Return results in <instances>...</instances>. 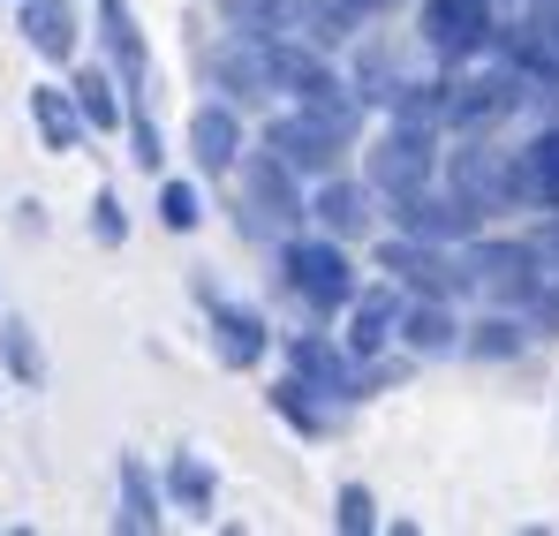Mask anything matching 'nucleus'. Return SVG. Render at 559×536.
Segmentation results:
<instances>
[{"label": "nucleus", "instance_id": "9d476101", "mask_svg": "<svg viewBox=\"0 0 559 536\" xmlns=\"http://www.w3.org/2000/svg\"><path fill=\"white\" fill-rule=\"evenodd\" d=\"M378 265L401 272V279H408V287H424V295H439V302H447V295H462V279H468L462 265H447V258H439L431 242H416V235L385 242V250H378Z\"/></svg>", "mask_w": 559, "mask_h": 536}, {"label": "nucleus", "instance_id": "c9c22d12", "mask_svg": "<svg viewBox=\"0 0 559 536\" xmlns=\"http://www.w3.org/2000/svg\"><path fill=\"white\" fill-rule=\"evenodd\" d=\"M545 38H552V46H559V15H552V23H545Z\"/></svg>", "mask_w": 559, "mask_h": 536}, {"label": "nucleus", "instance_id": "4be33fe9", "mask_svg": "<svg viewBox=\"0 0 559 536\" xmlns=\"http://www.w3.org/2000/svg\"><path fill=\"white\" fill-rule=\"evenodd\" d=\"M167 499H175L182 514H212L219 484H212V468H204L197 453H175V461H167Z\"/></svg>", "mask_w": 559, "mask_h": 536}, {"label": "nucleus", "instance_id": "f704fd0d", "mask_svg": "<svg viewBox=\"0 0 559 536\" xmlns=\"http://www.w3.org/2000/svg\"><path fill=\"white\" fill-rule=\"evenodd\" d=\"M545 250H552V258H559V219H552V227H545Z\"/></svg>", "mask_w": 559, "mask_h": 536}, {"label": "nucleus", "instance_id": "e433bc0d", "mask_svg": "<svg viewBox=\"0 0 559 536\" xmlns=\"http://www.w3.org/2000/svg\"><path fill=\"white\" fill-rule=\"evenodd\" d=\"M98 8H121V0H98Z\"/></svg>", "mask_w": 559, "mask_h": 536}, {"label": "nucleus", "instance_id": "72a5a7b5", "mask_svg": "<svg viewBox=\"0 0 559 536\" xmlns=\"http://www.w3.org/2000/svg\"><path fill=\"white\" fill-rule=\"evenodd\" d=\"M341 8H348V15H378L385 0H341Z\"/></svg>", "mask_w": 559, "mask_h": 536}, {"label": "nucleus", "instance_id": "f8f14e48", "mask_svg": "<svg viewBox=\"0 0 559 536\" xmlns=\"http://www.w3.org/2000/svg\"><path fill=\"white\" fill-rule=\"evenodd\" d=\"M393 341H408V356H454L462 348V325H454V310L439 295H424V302H401Z\"/></svg>", "mask_w": 559, "mask_h": 536}, {"label": "nucleus", "instance_id": "f257e3e1", "mask_svg": "<svg viewBox=\"0 0 559 536\" xmlns=\"http://www.w3.org/2000/svg\"><path fill=\"white\" fill-rule=\"evenodd\" d=\"M265 152H280V167L287 175H341V152H348V129L341 121H325V114H310V106H295V114H280L273 129H265Z\"/></svg>", "mask_w": 559, "mask_h": 536}, {"label": "nucleus", "instance_id": "9b49d317", "mask_svg": "<svg viewBox=\"0 0 559 536\" xmlns=\"http://www.w3.org/2000/svg\"><path fill=\"white\" fill-rule=\"evenodd\" d=\"M242 189L258 196L265 219H302V175H287L280 152H242Z\"/></svg>", "mask_w": 559, "mask_h": 536}, {"label": "nucleus", "instance_id": "1a4fd4ad", "mask_svg": "<svg viewBox=\"0 0 559 536\" xmlns=\"http://www.w3.org/2000/svg\"><path fill=\"white\" fill-rule=\"evenodd\" d=\"M287 370H295V385H310V393H325V401H348V393H356L348 356H341L333 341H318V333H295V341H287Z\"/></svg>", "mask_w": 559, "mask_h": 536}, {"label": "nucleus", "instance_id": "c85d7f7f", "mask_svg": "<svg viewBox=\"0 0 559 536\" xmlns=\"http://www.w3.org/2000/svg\"><path fill=\"white\" fill-rule=\"evenodd\" d=\"M393 91H401V84H393V61H385V53L371 46V53L356 61V106H385Z\"/></svg>", "mask_w": 559, "mask_h": 536}, {"label": "nucleus", "instance_id": "bb28decb", "mask_svg": "<svg viewBox=\"0 0 559 536\" xmlns=\"http://www.w3.org/2000/svg\"><path fill=\"white\" fill-rule=\"evenodd\" d=\"M69 98H76V114H84V129H121V98H114V84H106L98 69H84V76L69 84Z\"/></svg>", "mask_w": 559, "mask_h": 536}, {"label": "nucleus", "instance_id": "cd10ccee", "mask_svg": "<svg viewBox=\"0 0 559 536\" xmlns=\"http://www.w3.org/2000/svg\"><path fill=\"white\" fill-rule=\"evenodd\" d=\"M273 408H280V424H287V431H302V439H325V431H333V416L310 401V385H280Z\"/></svg>", "mask_w": 559, "mask_h": 536}, {"label": "nucleus", "instance_id": "4468645a", "mask_svg": "<svg viewBox=\"0 0 559 536\" xmlns=\"http://www.w3.org/2000/svg\"><path fill=\"white\" fill-rule=\"evenodd\" d=\"M393 325H401V295H393V287L348 295V356H378V348L393 341Z\"/></svg>", "mask_w": 559, "mask_h": 536}, {"label": "nucleus", "instance_id": "473e14b6", "mask_svg": "<svg viewBox=\"0 0 559 536\" xmlns=\"http://www.w3.org/2000/svg\"><path fill=\"white\" fill-rule=\"evenodd\" d=\"M92 235H98V242H121V235H129V219H121V196H114V189H98V204H92Z\"/></svg>", "mask_w": 559, "mask_h": 536}, {"label": "nucleus", "instance_id": "f03ea898", "mask_svg": "<svg viewBox=\"0 0 559 536\" xmlns=\"http://www.w3.org/2000/svg\"><path fill=\"white\" fill-rule=\"evenodd\" d=\"M431 175H439V129H416V121H393V136H378L371 159H364V181L378 196L431 189Z\"/></svg>", "mask_w": 559, "mask_h": 536}, {"label": "nucleus", "instance_id": "2eb2a0df", "mask_svg": "<svg viewBox=\"0 0 559 536\" xmlns=\"http://www.w3.org/2000/svg\"><path fill=\"white\" fill-rule=\"evenodd\" d=\"M189 152H197L204 175H227L235 152H242V121H235L227 106H197V121H189Z\"/></svg>", "mask_w": 559, "mask_h": 536}, {"label": "nucleus", "instance_id": "a211bd4d", "mask_svg": "<svg viewBox=\"0 0 559 536\" xmlns=\"http://www.w3.org/2000/svg\"><path fill=\"white\" fill-rule=\"evenodd\" d=\"M31 121H38V144H46V152H76V144H84V114H76L69 91L38 84L31 91Z\"/></svg>", "mask_w": 559, "mask_h": 536}, {"label": "nucleus", "instance_id": "39448f33", "mask_svg": "<svg viewBox=\"0 0 559 536\" xmlns=\"http://www.w3.org/2000/svg\"><path fill=\"white\" fill-rule=\"evenodd\" d=\"M522 106V69H499V76H476V84H454L447 91V121L454 129H491V121H507Z\"/></svg>", "mask_w": 559, "mask_h": 536}, {"label": "nucleus", "instance_id": "0eeeda50", "mask_svg": "<svg viewBox=\"0 0 559 536\" xmlns=\"http://www.w3.org/2000/svg\"><path fill=\"white\" fill-rule=\"evenodd\" d=\"M393 219H401V235H416V242H462L468 227H476V212H468L462 196H431V189L393 196Z\"/></svg>", "mask_w": 559, "mask_h": 536}, {"label": "nucleus", "instance_id": "f3484780", "mask_svg": "<svg viewBox=\"0 0 559 536\" xmlns=\"http://www.w3.org/2000/svg\"><path fill=\"white\" fill-rule=\"evenodd\" d=\"M23 38L46 61H69L76 53V0H23Z\"/></svg>", "mask_w": 559, "mask_h": 536}, {"label": "nucleus", "instance_id": "2f4dec72", "mask_svg": "<svg viewBox=\"0 0 559 536\" xmlns=\"http://www.w3.org/2000/svg\"><path fill=\"white\" fill-rule=\"evenodd\" d=\"M159 219H167L175 235H189V227L204 219V204H197V189H189V181H167V189H159Z\"/></svg>", "mask_w": 559, "mask_h": 536}, {"label": "nucleus", "instance_id": "6e6552de", "mask_svg": "<svg viewBox=\"0 0 559 536\" xmlns=\"http://www.w3.org/2000/svg\"><path fill=\"white\" fill-rule=\"evenodd\" d=\"M537 265H545L537 242H476V250L462 258V272L476 279V287H499V295H514V302H522V287L537 279Z\"/></svg>", "mask_w": 559, "mask_h": 536}, {"label": "nucleus", "instance_id": "20e7f679", "mask_svg": "<svg viewBox=\"0 0 559 536\" xmlns=\"http://www.w3.org/2000/svg\"><path fill=\"white\" fill-rule=\"evenodd\" d=\"M287 287L310 302V310H341L348 295H356V265H348V250L341 242H287Z\"/></svg>", "mask_w": 559, "mask_h": 536}, {"label": "nucleus", "instance_id": "aec40b11", "mask_svg": "<svg viewBox=\"0 0 559 536\" xmlns=\"http://www.w3.org/2000/svg\"><path fill=\"white\" fill-rule=\"evenodd\" d=\"M310 212H318V227H325V235H364V219H371L364 189H356V181H341V175H325V181H318Z\"/></svg>", "mask_w": 559, "mask_h": 536}, {"label": "nucleus", "instance_id": "412c9836", "mask_svg": "<svg viewBox=\"0 0 559 536\" xmlns=\"http://www.w3.org/2000/svg\"><path fill=\"white\" fill-rule=\"evenodd\" d=\"M159 522H167V514H159V491H152L144 461H129V453H121V514H114V529H129V536H152Z\"/></svg>", "mask_w": 559, "mask_h": 536}, {"label": "nucleus", "instance_id": "5701e85b", "mask_svg": "<svg viewBox=\"0 0 559 536\" xmlns=\"http://www.w3.org/2000/svg\"><path fill=\"white\" fill-rule=\"evenodd\" d=\"M522 189H530V204H552L559 212V129H545V136L522 152Z\"/></svg>", "mask_w": 559, "mask_h": 536}, {"label": "nucleus", "instance_id": "c756f323", "mask_svg": "<svg viewBox=\"0 0 559 536\" xmlns=\"http://www.w3.org/2000/svg\"><path fill=\"white\" fill-rule=\"evenodd\" d=\"M129 159H136V167H159V159H167V144H159V121L144 114V98H129Z\"/></svg>", "mask_w": 559, "mask_h": 536}, {"label": "nucleus", "instance_id": "423d86ee", "mask_svg": "<svg viewBox=\"0 0 559 536\" xmlns=\"http://www.w3.org/2000/svg\"><path fill=\"white\" fill-rule=\"evenodd\" d=\"M424 38L439 46V53H484V38H491V0H424Z\"/></svg>", "mask_w": 559, "mask_h": 536}, {"label": "nucleus", "instance_id": "6ab92c4d", "mask_svg": "<svg viewBox=\"0 0 559 536\" xmlns=\"http://www.w3.org/2000/svg\"><path fill=\"white\" fill-rule=\"evenodd\" d=\"M212 325H219V356L235 362V370H250V362H265V318L258 310H235V302H212Z\"/></svg>", "mask_w": 559, "mask_h": 536}, {"label": "nucleus", "instance_id": "393cba45", "mask_svg": "<svg viewBox=\"0 0 559 536\" xmlns=\"http://www.w3.org/2000/svg\"><path fill=\"white\" fill-rule=\"evenodd\" d=\"M0 362H8L15 385H46V356H38V341H31L23 318H0Z\"/></svg>", "mask_w": 559, "mask_h": 536}, {"label": "nucleus", "instance_id": "a878e982", "mask_svg": "<svg viewBox=\"0 0 559 536\" xmlns=\"http://www.w3.org/2000/svg\"><path fill=\"white\" fill-rule=\"evenodd\" d=\"M219 15H227V31H235V38H280L287 0H219Z\"/></svg>", "mask_w": 559, "mask_h": 536}, {"label": "nucleus", "instance_id": "b1692460", "mask_svg": "<svg viewBox=\"0 0 559 536\" xmlns=\"http://www.w3.org/2000/svg\"><path fill=\"white\" fill-rule=\"evenodd\" d=\"M530 348V325L522 318H484V325H468V356L476 362H514Z\"/></svg>", "mask_w": 559, "mask_h": 536}, {"label": "nucleus", "instance_id": "ddd939ff", "mask_svg": "<svg viewBox=\"0 0 559 536\" xmlns=\"http://www.w3.org/2000/svg\"><path fill=\"white\" fill-rule=\"evenodd\" d=\"M98 31H106L114 69H121V91H129V98H144V84H152V53H144V31H136L129 0H121V8H98Z\"/></svg>", "mask_w": 559, "mask_h": 536}, {"label": "nucleus", "instance_id": "7ed1b4c3", "mask_svg": "<svg viewBox=\"0 0 559 536\" xmlns=\"http://www.w3.org/2000/svg\"><path fill=\"white\" fill-rule=\"evenodd\" d=\"M447 181L468 212H507V204H530L522 189V152H491V144H468L447 159Z\"/></svg>", "mask_w": 559, "mask_h": 536}, {"label": "nucleus", "instance_id": "7c9ffc66", "mask_svg": "<svg viewBox=\"0 0 559 536\" xmlns=\"http://www.w3.org/2000/svg\"><path fill=\"white\" fill-rule=\"evenodd\" d=\"M333 529H341V536L378 529V507H371V491H364V484H348V491L333 499Z\"/></svg>", "mask_w": 559, "mask_h": 536}, {"label": "nucleus", "instance_id": "dca6fc26", "mask_svg": "<svg viewBox=\"0 0 559 536\" xmlns=\"http://www.w3.org/2000/svg\"><path fill=\"white\" fill-rule=\"evenodd\" d=\"M356 31V15L341 8V0H287V23H280V38H302V46H341Z\"/></svg>", "mask_w": 559, "mask_h": 536}]
</instances>
